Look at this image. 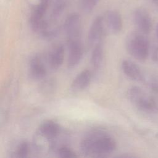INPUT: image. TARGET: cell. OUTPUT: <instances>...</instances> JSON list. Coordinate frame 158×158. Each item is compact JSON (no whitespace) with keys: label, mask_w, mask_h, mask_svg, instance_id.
<instances>
[{"label":"cell","mask_w":158,"mask_h":158,"mask_svg":"<svg viewBox=\"0 0 158 158\" xmlns=\"http://www.w3.org/2000/svg\"><path fill=\"white\" fill-rule=\"evenodd\" d=\"M106 27L103 16H98L93 21L88 34V43L94 46L101 43L106 34Z\"/></svg>","instance_id":"cell-8"},{"label":"cell","mask_w":158,"mask_h":158,"mask_svg":"<svg viewBox=\"0 0 158 158\" xmlns=\"http://www.w3.org/2000/svg\"><path fill=\"white\" fill-rule=\"evenodd\" d=\"M63 28L67 40H81L82 23L81 19L78 14L72 13L69 15L64 21Z\"/></svg>","instance_id":"cell-5"},{"label":"cell","mask_w":158,"mask_h":158,"mask_svg":"<svg viewBox=\"0 0 158 158\" xmlns=\"http://www.w3.org/2000/svg\"><path fill=\"white\" fill-rule=\"evenodd\" d=\"M133 20L138 31L149 34L152 28L151 17L148 12L144 8H137L133 13Z\"/></svg>","instance_id":"cell-7"},{"label":"cell","mask_w":158,"mask_h":158,"mask_svg":"<svg viewBox=\"0 0 158 158\" xmlns=\"http://www.w3.org/2000/svg\"><path fill=\"white\" fill-rule=\"evenodd\" d=\"M156 34L157 38H158V23H157L156 27Z\"/></svg>","instance_id":"cell-22"},{"label":"cell","mask_w":158,"mask_h":158,"mask_svg":"<svg viewBox=\"0 0 158 158\" xmlns=\"http://www.w3.org/2000/svg\"><path fill=\"white\" fill-rule=\"evenodd\" d=\"M122 69L125 75L134 81L144 80V75L139 67L134 62L130 60H123L121 64Z\"/></svg>","instance_id":"cell-12"},{"label":"cell","mask_w":158,"mask_h":158,"mask_svg":"<svg viewBox=\"0 0 158 158\" xmlns=\"http://www.w3.org/2000/svg\"><path fill=\"white\" fill-rule=\"evenodd\" d=\"M92 74L90 70H84L80 72L73 80L71 83V89L73 91L78 92L85 89L90 84Z\"/></svg>","instance_id":"cell-13"},{"label":"cell","mask_w":158,"mask_h":158,"mask_svg":"<svg viewBox=\"0 0 158 158\" xmlns=\"http://www.w3.org/2000/svg\"><path fill=\"white\" fill-rule=\"evenodd\" d=\"M61 132L60 126L53 120H44L39 125L36 135L38 138H41L49 143L51 148L56 139L59 136Z\"/></svg>","instance_id":"cell-4"},{"label":"cell","mask_w":158,"mask_h":158,"mask_svg":"<svg viewBox=\"0 0 158 158\" xmlns=\"http://www.w3.org/2000/svg\"><path fill=\"white\" fill-rule=\"evenodd\" d=\"M151 1L154 4V6L158 8V0H151Z\"/></svg>","instance_id":"cell-21"},{"label":"cell","mask_w":158,"mask_h":158,"mask_svg":"<svg viewBox=\"0 0 158 158\" xmlns=\"http://www.w3.org/2000/svg\"><path fill=\"white\" fill-rule=\"evenodd\" d=\"M125 47L130 55L137 60L144 62L147 59L149 43L146 34L139 31L131 32L126 38Z\"/></svg>","instance_id":"cell-3"},{"label":"cell","mask_w":158,"mask_h":158,"mask_svg":"<svg viewBox=\"0 0 158 158\" xmlns=\"http://www.w3.org/2000/svg\"><path fill=\"white\" fill-rule=\"evenodd\" d=\"M52 0H40L39 4L35 6L32 9L41 15L45 16L47 10Z\"/></svg>","instance_id":"cell-17"},{"label":"cell","mask_w":158,"mask_h":158,"mask_svg":"<svg viewBox=\"0 0 158 158\" xmlns=\"http://www.w3.org/2000/svg\"><path fill=\"white\" fill-rule=\"evenodd\" d=\"M64 54L65 49L62 44L56 43L51 46L46 57V63L51 70H56L62 66Z\"/></svg>","instance_id":"cell-9"},{"label":"cell","mask_w":158,"mask_h":158,"mask_svg":"<svg viewBox=\"0 0 158 158\" xmlns=\"http://www.w3.org/2000/svg\"><path fill=\"white\" fill-rule=\"evenodd\" d=\"M80 147L82 153L87 156L102 157L114 151L117 143L114 138L106 131L94 130L84 136Z\"/></svg>","instance_id":"cell-1"},{"label":"cell","mask_w":158,"mask_h":158,"mask_svg":"<svg viewBox=\"0 0 158 158\" xmlns=\"http://www.w3.org/2000/svg\"><path fill=\"white\" fill-rule=\"evenodd\" d=\"M99 0H81V6L82 10L85 12H91L97 5Z\"/></svg>","instance_id":"cell-18"},{"label":"cell","mask_w":158,"mask_h":158,"mask_svg":"<svg viewBox=\"0 0 158 158\" xmlns=\"http://www.w3.org/2000/svg\"><path fill=\"white\" fill-rule=\"evenodd\" d=\"M30 152V145L28 142L23 141L20 142L15 148L13 152L12 157L24 158L28 156Z\"/></svg>","instance_id":"cell-15"},{"label":"cell","mask_w":158,"mask_h":158,"mask_svg":"<svg viewBox=\"0 0 158 158\" xmlns=\"http://www.w3.org/2000/svg\"><path fill=\"white\" fill-rule=\"evenodd\" d=\"M103 48L101 43L95 44L91 55V64L93 69L97 70L100 68L103 60Z\"/></svg>","instance_id":"cell-14"},{"label":"cell","mask_w":158,"mask_h":158,"mask_svg":"<svg viewBox=\"0 0 158 158\" xmlns=\"http://www.w3.org/2000/svg\"><path fill=\"white\" fill-rule=\"evenodd\" d=\"M56 154L61 158H75L78 157L76 153L66 145L60 146L56 149Z\"/></svg>","instance_id":"cell-16"},{"label":"cell","mask_w":158,"mask_h":158,"mask_svg":"<svg viewBox=\"0 0 158 158\" xmlns=\"http://www.w3.org/2000/svg\"><path fill=\"white\" fill-rule=\"evenodd\" d=\"M104 23L107 29L112 34L119 33L123 28V20L121 14L115 10L107 11L103 16Z\"/></svg>","instance_id":"cell-11"},{"label":"cell","mask_w":158,"mask_h":158,"mask_svg":"<svg viewBox=\"0 0 158 158\" xmlns=\"http://www.w3.org/2000/svg\"><path fill=\"white\" fill-rule=\"evenodd\" d=\"M128 101L139 110L149 114H158V101L137 86L130 87L126 93Z\"/></svg>","instance_id":"cell-2"},{"label":"cell","mask_w":158,"mask_h":158,"mask_svg":"<svg viewBox=\"0 0 158 158\" xmlns=\"http://www.w3.org/2000/svg\"><path fill=\"white\" fill-rule=\"evenodd\" d=\"M29 74L34 80L43 79L47 74L46 64L41 54H35L31 57L29 62Z\"/></svg>","instance_id":"cell-10"},{"label":"cell","mask_w":158,"mask_h":158,"mask_svg":"<svg viewBox=\"0 0 158 158\" xmlns=\"http://www.w3.org/2000/svg\"><path fill=\"white\" fill-rule=\"evenodd\" d=\"M68 56L67 65L69 69L75 67L80 62L83 56V47L81 40H67Z\"/></svg>","instance_id":"cell-6"},{"label":"cell","mask_w":158,"mask_h":158,"mask_svg":"<svg viewBox=\"0 0 158 158\" xmlns=\"http://www.w3.org/2000/svg\"><path fill=\"white\" fill-rule=\"evenodd\" d=\"M156 137H157V139H158V133L156 135Z\"/></svg>","instance_id":"cell-23"},{"label":"cell","mask_w":158,"mask_h":158,"mask_svg":"<svg viewBox=\"0 0 158 158\" xmlns=\"http://www.w3.org/2000/svg\"><path fill=\"white\" fill-rule=\"evenodd\" d=\"M151 59L152 61L157 62H158V45H157L152 50L151 54Z\"/></svg>","instance_id":"cell-20"},{"label":"cell","mask_w":158,"mask_h":158,"mask_svg":"<svg viewBox=\"0 0 158 158\" xmlns=\"http://www.w3.org/2000/svg\"><path fill=\"white\" fill-rule=\"evenodd\" d=\"M148 85L154 94L158 95V77L154 76L151 77L148 80Z\"/></svg>","instance_id":"cell-19"}]
</instances>
